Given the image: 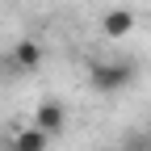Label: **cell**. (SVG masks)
<instances>
[{
    "label": "cell",
    "instance_id": "2",
    "mask_svg": "<svg viewBox=\"0 0 151 151\" xmlns=\"http://www.w3.org/2000/svg\"><path fill=\"white\" fill-rule=\"evenodd\" d=\"M34 126H38V130H46V134L55 139V134L67 126V105H63V101H55V97L38 101V105H34Z\"/></svg>",
    "mask_w": 151,
    "mask_h": 151
},
{
    "label": "cell",
    "instance_id": "4",
    "mask_svg": "<svg viewBox=\"0 0 151 151\" xmlns=\"http://www.w3.org/2000/svg\"><path fill=\"white\" fill-rule=\"evenodd\" d=\"M46 147H50V134H46V130H38L34 122L21 126V130L9 139V151H46Z\"/></svg>",
    "mask_w": 151,
    "mask_h": 151
},
{
    "label": "cell",
    "instance_id": "6",
    "mask_svg": "<svg viewBox=\"0 0 151 151\" xmlns=\"http://www.w3.org/2000/svg\"><path fill=\"white\" fill-rule=\"evenodd\" d=\"M118 147L122 151H151V134H147V130H126Z\"/></svg>",
    "mask_w": 151,
    "mask_h": 151
},
{
    "label": "cell",
    "instance_id": "7",
    "mask_svg": "<svg viewBox=\"0 0 151 151\" xmlns=\"http://www.w3.org/2000/svg\"><path fill=\"white\" fill-rule=\"evenodd\" d=\"M109 151H122V147H109Z\"/></svg>",
    "mask_w": 151,
    "mask_h": 151
},
{
    "label": "cell",
    "instance_id": "1",
    "mask_svg": "<svg viewBox=\"0 0 151 151\" xmlns=\"http://www.w3.org/2000/svg\"><path fill=\"white\" fill-rule=\"evenodd\" d=\"M134 63L130 59H101V63H92L88 67V84L92 92H101V97H113V92H122L134 84Z\"/></svg>",
    "mask_w": 151,
    "mask_h": 151
},
{
    "label": "cell",
    "instance_id": "5",
    "mask_svg": "<svg viewBox=\"0 0 151 151\" xmlns=\"http://www.w3.org/2000/svg\"><path fill=\"white\" fill-rule=\"evenodd\" d=\"M101 29H105V38H126L130 29H134V13H130V9H109L105 17H101Z\"/></svg>",
    "mask_w": 151,
    "mask_h": 151
},
{
    "label": "cell",
    "instance_id": "3",
    "mask_svg": "<svg viewBox=\"0 0 151 151\" xmlns=\"http://www.w3.org/2000/svg\"><path fill=\"white\" fill-rule=\"evenodd\" d=\"M42 63H46V46L38 42V38H17V42H13V67L21 76L25 71H38Z\"/></svg>",
    "mask_w": 151,
    "mask_h": 151
}]
</instances>
